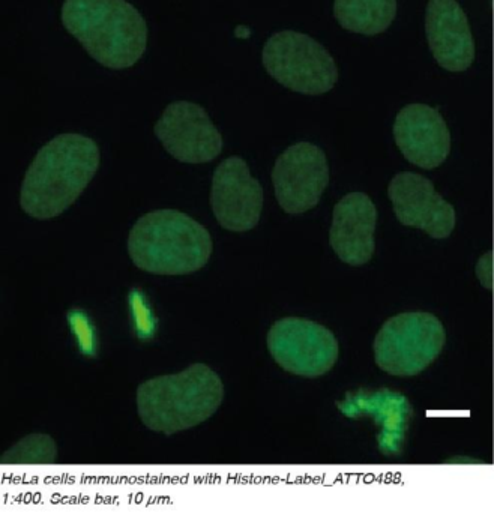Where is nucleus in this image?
<instances>
[{"mask_svg":"<svg viewBox=\"0 0 494 512\" xmlns=\"http://www.w3.org/2000/svg\"><path fill=\"white\" fill-rule=\"evenodd\" d=\"M395 215L403 226L424 230L434 239H445L455 227V211L434 185L418 173H398L388 188Z\"/></svg>","mask_w":494,"mask_h":512,"instance_id":"obj_11","label":"nucleus"},{"mask_svg":"<svg viewBox=\"0 0 494 512\" xmlns=\"http://www.w3.org/2000/svg\"><path fill=\"white\" fill-rule=\"evenodd\" d=\"M58 457V446L47 434H29L8 449L2 464H53Z\"/></svg>","mask_w":494,"mask_h":512,"instance_id":"obj_16","label":"nucleus"},{"mask_svg":"<svg viewBox=\"0 0 494 512\" xmlns=\"http://www.w3.org/2000/svg\"><path fill=\"white\" fill-rule=\"evenodd\" d=\"M445 340V329L433 314H398L377 332L374 358L392 376H416L440 355Z\"/></svg>","mask_w":494,"mask_h":512,"instance_id":"obj_5","label":"nucleus"},{"mask_svg":"<svg viewBox=\"0 0 494 512\" xmlns=\"http://www.w3.org/2000/svg\"><path fill=\"white\" fill-rule=\"evenodd\" d=\"M377 209L364 193L344 196L334 208L329 244L341 262L362 266L370 262L376 248Z\"/></svg>","mask_w":494,"mask_h":512,"instance_id":"obj_14","label":"nucleus"},{"mask_svg":"<svg viewBox=\"0 0 494 512\" xmlns=\"http://www.w3.org/2000/svg\"><path fill=\"white\" fill-rule=\"evenodd\" d=\"M128 253L137 268L155 275L199 271L212 254L208 230L173 209L143 215L128 236Z\"/></svg>","mask_w":494,"mask_h":512,"instance_id":"obj_4","label":"nucleus"},{"mask_svg":"<svg viewBox=\"0 0 494 512\" xmlns=\"http://www.w3.org/2000/svg\"><path fill=\"white\" fill-rule=\"evenodd\" d=\"M211 206L220 226L230 232H248L259 223L263 209L262 185L250 175L242 158H227L215 169Z\"/></svg>","mask_w":494,"mask_h":512,"instance_id":"obj_10","label":"nucleus"},{"mask_svg":"<svg viewBox=\"0 0 494 512\" xmlns=\"http://www.w3.org/2000/svg\"><path fill=\"white\" fill-rule=\"evenodd\" d=\"M428 46L440 67L461 73L475 59V43L457 0H430L425 16Z\"/></svg>","mask_w":494,"mask_h":512,"instance_id":"obj_13","label":"nucleus"},{"mask_svg":"<svg viewBox=\"0 0 494 512\" xmlns=\"http://www.w3.org/2000/svg\"><path fill=\"white\" fill-rule=\"evenodd\" d=\"M220 376L205 364L154 377L137 389V410L149 430L167 436L208 421L223 403Z\"/></svg>","mask_w":494,"mask_h":512,"instance_id":"obj_3","label":"nucleus"},{"mask_svg":"<svg viewBox=\"0 0 494 512\" xmlns=\"http://www.w3.org/2000/svg\"><path fill=\"white\" fill-rule=\"evenodd\" d=\"M275 196L287 214H304L316 208L328 187L325 152L311 143H296L278 157L272 170Z\"/></svg>","mask_w":494,"mask_h":512,"instance_id":"obj_8","label":"nucleus"},{"mask_svg":"<svg viewBox=\"0 0 494 512\" xmlns=\"http://www.w3.org/2000/svg\"><path fill=\"white\" fill-rule=\"evenodd\" d=\"M263 65L280 85L305 95H322L338 79L332 56L316 40L299 32L272 35L263 47Z\"/></svg>","mask_w":494,"mask_h":512,"instance_id":"obj_6","label":"nucleus"},{"mask_svg":"<svg viewBox=\"0 0 494 512\" xmlns=\"http://www.w3.org/2000/svg\"><path fill=\"white\" fill-rule=\"evenodd\" d=\"M62 22L95 61L112 70L133 67L148 44L145 19L127 0H65Z\"/></svg>","mask_w":494,"mask_h":512,"instance_id":"obj_2","label":"nucleus"},{"mask_svg":"<svg viewBox=\"0 0 494 512\" xmlns=\"http://www.w3.org/2000/svg\"><path fill=\"white\" fill-rule=\"evenodd\" d=\"M155 134L166 151L182 163H208L223 149V137L208 113L188 101L170 104L155 125Z\"/></svg>","mask_w":494,"mask_h":512,"instance_id":"obj_9","label":"nucleus"},{"mask_svg":"<svg viewBox=\"0 0 494 512\" xmlns=\"http://www.w3.org/2000/svg\"><path fill=\"white\" fill-rule=\"evenodd\" d=\"M268 349L281 368L311 379L328 373L338 359L334 334L313 320L298 317H287L272 325Z\"/></svg>","mask_w":494,"mask_h":512,"instance_id":"obj_7","label":"nucleus"},{"mask_svg":"<svg viewBox=\"0 0 494 512\" xmlns=\"http://www.w3.org/2000/svg\"><path fill=\"white\" fill-rule=\"evenodd\" d=\"M394 137L407 161L431 170L439 167L451 151V134L440 113L425 104H410L397 115Z\"/></svg>","mask_w":494,"mask_h":512,"instance_id":"obj_12","label":"nucleus"},{"mask_svg":"<svg viewBox=\"0 0 494 512\" xmlns=\"http://www.w3.org/2000/svg\"><path fill=\"white\" fill-rule=\"evenodd\" d=\"M100 167L97 143L82 134H61L40 149L20 193L23 211L50 220L67 211Z\"/></svg>","mask_w":494,"mask_h":512,"instance_id":"obj_1","label":"nucleus"},{"mask_svg":"<svg viewBox=\"0 0 494 512\" xmlns=\"http://www.w3.org/2000/svg\"><path fill=\"white\" fill-rule=\"evenodd\" d=\"M335 19L347 31L377 35L386 31L397 14L395 0H335Z\"/></svg>","mask_w":494,"mask_h":512,"instance_id":"obj_15","label":"nucleus"},{"mask_svg":"<svg viewBox=\"0 0 494 512\" xmlns=\"http://www.w3.org/2000/svg\"><path fill=\"white\" fill-rule=\"evenodd\" d=\"M476 277L485 289L493 290V251H488L476 265Z\"/></svg>","mask_w":494,"mask_h":512,"instance_id":"obj_17","label":"nucleus"}]
</instances>
